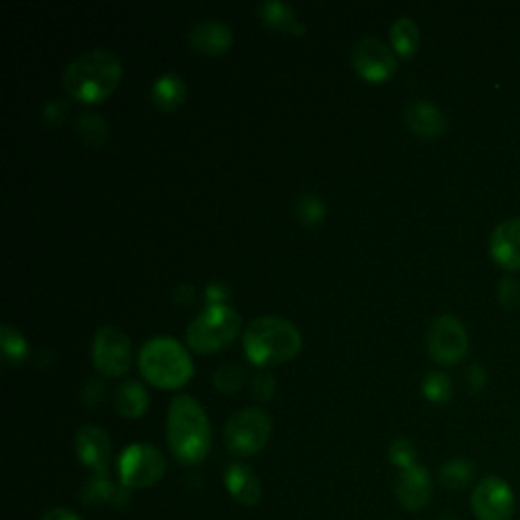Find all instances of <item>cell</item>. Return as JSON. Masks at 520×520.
Listing matches in <instances>:
<instances>
[{"instance_id": "6da1fadb", "label": "cell", "mask_w": 520, "mask_h": 520, "mask_svg": "<svg viewBox=\"0 0 520 520\" xmlns=\"http://www.w3.org/2000/svg\"><path fill=\"white\" fill-rule=\"evenodd\" d=\"M167 441L181 464L198 466L208 458L212 429L208 415L198 401L187 395H179L171 401L167 413Z\"/></svg>"}, {"instance_id": "7a4b0ae2", "label": "cell", "mask_w": 520, "mask_h": 520, "mask_svg": "<svg viewBox=\"0 0 520 520\" xmlns=\"http://www.w3.org/2000/svg\"><path fill=\"white\" fill-rule=\"evenodd\" d=\"M122 78V63L108 49L78 55L63 72V88L72 98L96 104L106 100Z\"/></svg>"}, {"instance_id": "3957f363", "label": "cell", "mask_w": 520, "mask_h": 520, "mask_svg": "<svg viewBox=\"0 0 520 520\" xmlns=\"http://www.w3.org/2000/svg\"><path fill=\"white\" fill-rule=\"evenodd\" d=\"M301 350V334L295 323L267 315L250 321L244 332V352L256 366H275L293 360Z\"/></svg>"}, {"instance_id": "277c9868", "label": "cell", "mask_w": 520, "mask_h": 520, "mask_svg": "<svg viewBox=\"0 0 520 520\" xmlns=\"http://www.w3.org/2000/svg\"><path fill=\"white\" fill-rule=\"evenodd\" d=\"M141 374L159 388H179L193 374L187 350L173 338L159 336L149 340L139 354Z\"/></svg>"}, {"instance_id": "5b68a950", "label": "cell", "mask_w": 520, "mask_h": 520, "mask_svg": "<svg viewBox=\"0 0 520 520\" xmlns=\"http://www.w3.org/2000/svg\"><path fill=\"white\" fill-rule=\"evenodd\" d=\"M240 315L228 305H208L187 328V344L200 354H212L236 340L240 334Z\"/></svg>"}, {"instance_id": "8992f818", "label": "cell", "mask_w": 520, "mask_h": 520, "mask_svg": "<svg viewBox=\"0 0 520 520\" xmlns=\"http://www.w3.org/2000/svg\"><path fill=\"white\" fill-rule=\"evenodd\" d=\"M271 431V417L263 409H244L228 419L224 427V443L236 458H248L267 445Z\"/></svg>"}, {"instance_id": "52a82bcc", "label": "cell", "mask_w": 520, "mask_h": 520, "mask_svg": "<svg viewBox=\"0 0 520 520\" xmlns=\"http://www.w3.org/2000/svg\"><path fill=\"white\" fill-rule=\"evenodd\" d=\"M167 472L163 453L149 443L128 445L118 458L120 482L126 488H147L157 484Z\"/></svg>"}, {"instance_id": "ba28073f", "label": "cell", "mask_w": 520, "mask_h": 520, "mask_svg": "<svg viewBox=\"0 0 520 520\" xmlns=\"http://www.w3.org/2000/svg\"><path fill=\"white\" fill-rule=\"evenodd\" d=\"M427 348L435 362L453 366L466 358L470 350L468 332L462 321L453 315H439L427 332Z\"/></svg>"}, {"instance_id": "9c48e42d", "label": "cell", "mask_w": 520, "mask_h": 520, "mask_svg": "<svg viewBox=\"0 0 520 520\" xmlns=\"http://www.w3.org/2000/svg\"><path fill=\"white\" fill-rule=\"evenodd\" d=\"M92 362L94 368L106 376H122L133 362L130 338L112 325H106L94 338Z\"/></svg>"}, {"instance_id": "30bf717a", "label": "cell", "mask_w": 520, "mask_h": 520, "mask_svg": "<svg viewBox=\"0 0 520 520\" xmlns=\"http://www.w3.org/2000/svg\"><path fill=\"white\" fill-rule=\"evenodd\" d=\"M472 510L478 520H512L516 498L500 476L482 478L472 492Z\"/></svg>"}, {"instance_id": "8fae6325", "label": "cell", "mask_w": 520, "mask_h": 520, "mask_svg": "<svg viewBox=\"0 0 520 520\" xmlns=\"http://www.w3.org/2000/svg\"><path fill=\"white\" fill-rule=\"evenodd\" d=\"M354 70L368 82H384L397 72V55L374 37H362L352 47Z\"/></svg>"}, {"instance_id": "7c38bea8", "label": "cell", "mask_w": 520, "mask_h": 520, "mask_svg": "<svg viewBox=\"0 0 520 520\" xmlns=\"http://www.w3.org/2000/svg\"><path fill=\"white\" fill-rule=\"evenodd\" d=\"M76 453H78V460L84 466L92 468L96 472V476H106L110 455H112V445H110V439L104 433V429L94 427V425L80 427L76 433Z\"/></svg>"}, {"instance_id": "4fadbf2b", "label": "cell", "mask_w": 520, "mask_h": 520, "mask_svg": "<svg viewBox=\"0 0 520 520\" xmlns=\"http://www.w3.org/2000/svg\"><path fill=\"white\" fill-rule=\"evenodd\" d=\"M395 494H397V500L401 502V506L411 512L425 508L433 494V482H431L429 472L417 464L413 468L401 470V474L397 478Z\"/></svg>"}, {"instance_id": "5bb4252c", "label": "cell", "mask_w": 520, "mask_h": 520, "mask_svg": "<svg viewBox=\"0 0 520 520\" xmlns=\"http://www.w3.org/2000/svg\"><path fill=\"white\" fill-rule=\"evenodd\" d=\"M490 254L506 271H520V218L498 224L490 236Z\"/></svg>"}, {"instance_id": "9a60e30c", "label": "cell", "mask_w": 520, "mask_h": 520, "mask_svg": "<svg viewBox=\"0 0 520 520\" xmlns=\"http://www.w3.org/2000/svg\"><path fill=\"white\" fill-rule=\"evenodd\" d=\"M189 45L204 55H220L232 45V29L220 21H200L187 33Z\"/></svg>"}, {"instance_id": "2e32d148", "label": "cell", "mask_w": 520, "mask_h": 520, "mask_svg": "<svg viewBox=\"0 0 520 520\" xmlns=\"http://www.w3.org/2000/svg\"><path fill=\"white\" fill-rule=\"evenodd\" d=\"M405 122L409 124V128L415 135L427 137V139L441 137L447 128V120H445L443 112L425 100L411 102L405 108Z\"/></svg>"}, {"instance_id": "e0dca14e", "label": "cell", "mask_w": 520, "mask_h": 520, "mask_svg": "<svg viewBox=\"0 0 520 520\" xmlns=\"http://www.w3.org/2000/svg\"><path fill=\"white\" fill-rule=\"evenodd\" d=\"M224 484L230 496L244 506L258 504L260 496H263V486H260L258 476L246 464H230L224 472Z\"/></svg>"}, {"instance_id": "ac0fdd59", "label": "cell", "mask_w": 520, "mask_h": 520, "mask_svg": "<svg viewBox=\"0 0 520 520\" xmlns=\"http://www.w3.org/2000/svg\"><path fill=\"white\" fill-rule=\"evenodd\" d=\"M114 407L126 419L143 417L149 409V395L145 386L135 380L122 382L114 395Z\"/></svg>"}, {"instance_id": "d6986e66", "label": "cell", "mask_w": 520, "mask_h": 520, "mask_svg": "<svg viewBox=\"0 0 520 520\" xmlns=\"http://www.w3.org/2000/svg\"><path fill=\"white\" fill-rule=\"evenodd\" d=\"M258 13L263 15L265 23L277 31L291 33V35H305V25L295 15L293 7L281 0H269L258 7Z\"/></svg>"}, {"instance_id": "ffe728a7", "label": "cell", "mask_w": 520, "mask_h": 520, "mask_svg": "<svg viewBox=\"0 0 520 520\" xmlns=\"http://www.w3.org/2000/svg\"><path fill=\"white\" fill-rule=\"evenodd\" d=\"M187 88L177 74H163L153 84V102L159 110L171 112L185 102Z\"/></svg>"}, {"instance_id": "44dd1931", "label": "cell", "mask_w": 520, "mask_h": 520, "mask_svg": "<svg viewBox=\"0 0 520 520\" xmlns=\"http://www.w3.org/2000/svg\"><path fill=\"white\" fill-rule=\"evenodd\" d=\"M86 504H124L128 500L126 486L112 484L108 476H96L82 488Z\"/></svg>"}, {"instance_id": "7402d4cb", "label": "cell", "mask_w": 520, "mask_h": 520, "mask_svg": "<svg viewBox=\"0 0 520 520\" xmlns=\"http://www.w3.org/2000/svg\"><path fill=\"white\" fill-rule=\"evenodd\" d=\"M390 39H393V47L397 49L399 55L411 57L419 47L421 31L413 19L401 17L393 23V27H390Z\"/></svg>"}, {"instance_id": "603a6c76", "label": "cell", "mask_w": 520, "mask_h": 520, "mask_svg": "<svg viewBox=\"0 0 520 520\" xmlns=\"http://www.w3.org/2000/svg\"><path fill=\"white\" fill-rule=\"evenodd\" d=\"M474 476H476V466L466 458L449 460L439 470V480L449 490H464L474 480Z\"/></svg>"}, {"instance_id": "cb8c5ba5", "label": "cell", "mask_w": 520, "mask_h": 520, "mask_svg": "<svg viewBox=\"0 0 520 520\" xmlns=\"http://www.w3.org/2000/svg\"><path fill=\"white\" fill-rule=\"evenodd\" d=\"M76 130H78V137L92 145V147H100L106 143L108 135H110V128L108 122L98 116L96 112H84L82 116H78L76 120Z\"/></svg>"}, {"instance_id": "d4e9b609", "label": "cell", "mask_w": 520, "mask_h": 520, "mask_svg": "<svg viewBox=\"0 0 520 520\" xmlns=\"http://www.w3.org/2000/svg\"><path fill=\"white\" fill-rule=\"evenodd\" d=\"M0 346H3V358L7 364H21L29 354L25 338L9 323H5L3 330H0Z\"/></svg>"}, {"instance_id": "484cf974", "label": "cell", "mask_w": 520, "mask_h": 520, "mask_svg": "<svg viewBox=\"0 0 520 520\" xmlns=\"http://www.w3.org/2000/svg\"><path fill=\"white\" fill-rule=\"evenodd\" d=\"M246 372L238 362H224L214 372V386L224 395H232L244 384Z\"/></svg>"}, {"instance_id": "4316f807", "label": "cell", "mask_w": 520, "mask_h": 520, "mask_svg": "<svg viewBox=\"0 0 520 520\" xmlns=\"http://www.w3.org/2000/svg\"><path fill=\"white\" fill-rule=\"evenodd\" d=\"M423 395L427 397V401L443 405L451 399L453 395V384L451 378L443 372H429L423 380Z\"/></svg>"}, {"instance_id": "83f0119b", "label": "cell", "mask_w": 520, "mask_h": 520, "mask_svg": "<svg viewBox=\"0 0 520 520\" xmlns=\"http://www.w3.org/2000/svg\"><path fill=\"white\" fill-rule=\"evenodd\" d=\"M295 214L305 226H317L325 218V204L313 193H303L295 202Z\"/></svg>"}, {"instance_id": "f1b7e54d", "label": "cell", "mask_w": 520, "mask_h": 520, "mask_svg": "<svg viewBox=\"0 0 520 520\" xmlns=\"http://www.w3.org/2000/svg\"><path fill=\"white\" fill-rule=\"evenodd\" d=\"M388 458H390V462H393L395 466H399L401 470L413 468V466H415V460H417L415 445H413L409 439L399 437V439H395L393 443H390V447H388Z\"/></svg>"}, {"instance_id": "f546056e", "label": "cell", "mask_w": 520, "mask_h": 520, "mask_svg": "<svg viewBox=\"0 0 520 520\" xmlns=\"http://www.w3.org/2000/svg\"><path fill=\"white\" fill-rule=\"evenodd\" d=\"M498 299L504 309L514 311L520 307V281L514 277H504L498 283Z\"/></svg>"}, {"instance_id": "4dcf8cb0", "label": "cell", "mask_w": 520, "mask_h": 520, "mask_svg": "<svg viewBox=\"0 0 520 520\" xmlns=\"http://www.w3.org/2000/svg\"><path fill=\"white\" fill-rule=\"evenodd\" d=\"M275 388H277V382L271 372H258L252 378V395L258 401H269L275 395Z\"/></svg>"}, {"instance_id": "1f68e13d", "label": "cell", "mask_w": 520, "mask_h": 520, "mask_svg": "<svg viewBox=\"0 0 520 520\" xmlns=\"http://www.w3.org/2000/svg\"><path fill=\"white\" fill-rule=\"evenodd\" d=\"M466 382H468V388L472 390V393H482L484 386H486V372H484V368H480L478 364L468 366Z\"/></svg>"}, {"instance_id": "d6a6232c", "label": "cell", "mask_w": 520, "mask_h": 520, "mask_svg": "<svg viewBox=\"0 0 520 520\" xmlns=\"http://www.w3.org/2000/svg\"><path fill=\"white\" fill-rule=\"evenodd\" d=\"M65 112H68V106H65L61 100H49V102H45V106H43V118H45L49 124L61 122Z\"/></svg>"}, {"instance_id": "836d02e7", "label": "cell", "mask_w": 520, "mask_h": 520, "mask_svg": "<svg viewBox=\"0 0 520 520\" xmlns=\"http://www.w3.org/2000/svg\"><path fill=\"white\" fill-rule=\"evenodd\" d=\"M102 397H104V384H102L100 380H96V378L88 380V384H86V388H84V393H82L84 403L90 405V407H94L96 403H100Z\"/></svg>"}, {"instance_id": "e575fe53", "label": "cell", "mask_w": 520, "mask_h": 520, "mask_svg": "<svg viewBox=\"0 0 520 520\" xmlns=\"http://www.w3.org/2000/svg\"><path fill=\"white\" fill-rule=\"evenodd\" d=\"M41 520H84V518L68 508H53Z\"/></svg>"}, {"instance_id": "d590c367", "label": "cell", "mask_w": 520, "mask_h": 520, "mask_svg": "<svg viewBox=\"0 0 520 520\" xmlns=\"http://www.w3.org/2000/svg\"><path fill=\"white\" fill-rule=\"evenodd\" d=\"M208 299L212 301V305H224L226 297H228V291L222 287V285H208Z\"/></svg>"}, {"instance_id": "8d00e7d4", "label": "cell", "mask_w": 520, "mask_h": 520, "mask_svg": "<svg viewBox=\"0 0 520 520\" xmlns=\"http://www.w3.org/2000/svg\"><path fill=\"white\" fill-rule=\"evenodd\" d=\"M193 297H195V289L189 285H181L175 291V301H179V303H189Z\"/></svg>"}, {"instance_id": "74e56055", "label": "cell", "mask_w": 520, "mask_h": 520, "mask_svg": "<svg viewBox=\"0 0 520 520\" xmlns=\"http://www.w3.org/2000/svg\"><path fill=\"white\" fill-rule=\"evenodd\" d=\"M439 520H458V518H455L453 514H443Z\"/></svg>"}]
</instances>
